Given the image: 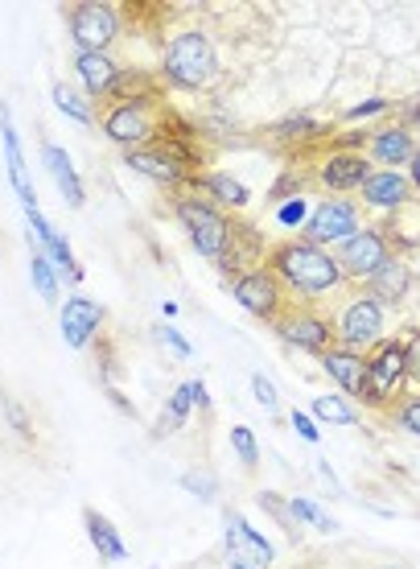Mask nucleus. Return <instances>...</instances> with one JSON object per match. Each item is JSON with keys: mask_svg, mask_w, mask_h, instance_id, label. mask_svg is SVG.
<instances>
[{"mask_svg": "<svg viewBox=\"0 0 420 569\" xmlns=\"http://www.w3.org/2000/svg\"><path fill=\"white\" fill-rule=\"evenodd\" d=\"M289 421H293L297 438H301V441H309V446H318V441H322V426H318V421H313L309 413H301V409H297Z\"/></svg>", "mask_w": 420, "mask_h": 569, "instance_id": "nucleus-44", "label": "nucleus"}, {"mask_svg": "<svg viewBox=\"0 0 420 569\" xmlns=\"http://www.w3.org/2000/svg\"><path fill=\"white\" fill-rule=\"evenodd\" d=\"M376 173L371 157L359 149H330V153L313 166V182L326 190V199H350L367 186V178Z\"/></svg>", "mask_w": 420, "mask_h": 569, "instance_id": "nucleus-11", "label": "nucleus"}, {"mask_svg": "<svg viewBox=\"0 0 420 569\" xmlns=\"http://www.w3.org/2000/svg\"><path fill=\"white\" fill-rule=\"evenodd\" d=\"M50 96H54V108L67 116V120H79V124H96V108H91V100H87V96H79V91H74L70 83H54V91H50Z\"/></svg>", "mask_w": 420, "mask_h": 569, "instance_id": "nucleus-28", "label": "nucleus"}, {"mask_svg": "<svg viewBox=\"0 0 420 569\" xmlns=\"http://www.w3.org/2000/svg\"><path fill=\"white\" fill-rule=\"evenodd\" d=\"M29 272H33V289H38V298H42L46 306H58V284H62V277H58V269L50 264V257H46V252H33Z\"/></svg>", "mask_w": 420, "mask_h": 569, "instance_id": "nucleus-30", "label": "nucleus"}, {"mask_svg": "<svg viewBox=\"0 0 420 569\" xmlns=\"http://www.w3.org/2000/svg\"><path fill=\"white\" fill-rule=\"evenodd\" d=\"M363 228V207L354 199H322L313 202V214L309 223L301 228V240L313 243V248H342L350 236H359Z\"/></svg>", "mask_w": 420, "mask_h": 569, "instance_id": "nucleus-7", "label": "nucleus"}, {"mask_svg": "<svg viewBox=\"0 0 420 569\" xmlns=\"http://www.w3.org/2000/svg\"><path fill=\"white\" fill-rule=\"evenodd\" d=\"M313 470H318V479H322L330 491H338V479H334V470H330V462H326V458H318V462H313Z\"/></svg>", "mask_w": 420, "mask_h": 569, "instance_id": "nucleus-47", "label": "nucleus"}, {"mask_svg": "<svg viewBox=\"0 0 420 569\" xmlns=\"http://www.w3.org/2000/svg\"><path fill=\"white\" fill-rule=\"evenodd\" d=\"M301 190H306V173H301V170H289L284 178H280V182H272V190H268V202L277 207V202H284V199H297Z\"/></svg>", "mask_w": 420, "mask_h": 569, "instance_id": "nucleus-39", "label": "nucleus"}, {"mask_svg": "<svg viewBox=\"0 0 420 569\" xmlns=\"http://www.w3.org/2000/svg\"><path fill=\"white\" fill-rule=\"evenodd\" d=\"M166 112L169 108L157 91L153 96H124V100H112L108 108H103L99 124H103V137H108L120 153H132V149L153 144Z\"/></svg>", "mask_w": 420, "mask_h": 569, "instance_id": "nucleus-3", "label": "nucleus"}, {"mask_svg": "<svg viewBox=\"0 0 420 569\" xmlns=\"http://www.w3.org/2000/svg\"><path fill=\"white\" fill-rule=\"evenodd\" d=\"M124 33V17L116 4H74L70 9V38H74V54H108L112 42Z\"/></svg>", "mask_w": 420, "mask_h": 569, "instance_id": "nucleus-9", "label": "nucleus"}, {"mask_svg": "<svg viewBox=\"0 0 420 569\" xmlns=\"http://www.w3.org/2000/svg\"><path fill=\"white\" fill-rule=\"evenodd\" d=\"M379 569H400V566H379Z\"/></svg>", "mask_w": 420, "mask_h": 569, "instance_id": "nucleus-50", "label": "nucleus"}, {"mask_svg": "<svg viewBox=\"0 0 420 569\" xmlns=\"http://www.w3.org/2000/svg\"><path fill=\"white\" fill-rule=\"evenodd\" d=\"M268 248H272V243H268L264 236L248 223V219H239L236 214V219H231V240H227V252H223V260H219V272L236 281L239 272L260 269V264H264Z\"/></svg>", "mask_w": 420, "mask_h": 569, "instance_id": "nucleus-15", "label": "nucleus"}, {"mask_svg": "<svg viewBox=\"0 0 420 569\" xmlns=\"http://www.w3.org/2000/svg\"><path fill=\"white\" fill-rule=\"evenodd\" d=\"M408 182H412V190H420V149L412 153V161H408Z\"/></svg>", "mask_w": 420, "mask_h": 569, "instance_id": "nucleus-48", "label": "nucleus"}, {"mask_svg": "<svg viewBox=\"0 0 420 569\" xmlns=\"http://www.w3.org/2000/svg\"><path fill=\"white\" fill-rule=\"evenodd\" d=\"M264 269L277 277L280 289H284V298L293 301V306L334 298V293H342V289L350 284L342 264L334 260V252L313 248V243H306V240L272 243L264 257Z\"/></svg>", "mask_w": 420, "mask_h": 569, "instance_id": "nucleus-1", "label": "nucleus"}, {"mask_svg": "<svg viewBox=\"0 0 420 569\" xmlns=\"http://www.w3.org/2000/svg\"><path fill=\"white\" fill-rule=\"evenodd\" d=\"M42 161H46L50 182H54L58 194H62V202H67V207H83L87 190H83V182H79V170H74V161H70L67 149H58V144L42 141Z\"/></svg>", "mask_w": 420, "mask_h": 569, "instance_id": "nucleus-25", "label": "nucleus"}, {"mask_svg": "<svg viewBox=\"0 0 420 569\" xmlns=\"http://www.w3.org/2000/svg\"><path fill=\"white\" fill-rule=\"evenodd\" d=\"M412 284H417V277H412V269H408L404 257H392L388 264H379L371 277H367V293L376 301H383L388 310L392 306H400V301H408V293H412Z\"/></svg>", "mask_w": 420, "mask_h": 569, "instance_id": "nucleus-23", "label": "nucleus"}, {"mask_svg": "<svg viewBox=\"0 0 420 569\" xmlns=\"http://www.w3.org/2000/svg\"><path fill=\"white\" fill-rule=\"evenodd\" d=\"M190 392H194V409L198 413H210V392L198 380H190Z\"/></svg>", "mask_w": 420, "mask_h": 569, "instance_id": "nucleus-46", "label": "nucleus"}, {"mask_svg": "<svg viewBox=\"0 0 420 569\" xmlns=\"http://www.w3.org/2000/svg\"><path fill=\"white\" fill-rule=\"evenodd\" d=\"M178 487H182V491H190V496H198V499H214L219 496V483H214V479H207V475H198V470H186L182 479H178Z\"/></svg>", "mask_w": 420, "mask_h": 569, "instance_id": "nucleus-41", "label": "nucleus"}, {"mask_svg": "<svg viewBox=\"0 0 420 569\" xmlns=\"http://www.w3.org/2000/svg\"><path fill=\"white\" fill-rule=\"evenodd\" d=\"M252 397L260 400V409H264L268 417H280V409H284V400H280L277 385L268 380L264 371H256V376H252Z\"/></svg>", "mask_w": 420, "mask_h": 569, "instance_id": "nucleus-37", "label": "nucleus"}, {"mask_svg": "<svg viewBox=\"0 0 420 569\" xmlns=\"http://www.w3.org/2000/svg\"><path fill=\"white\" fill-rule=\"evenodd\" d=\"M231 450L239 455L243 470H256V467H260V441H256V433L248 426H236V429H231Z\"/></svg>", "mask_w": 420, "mask_h": 569, "instance_id": "nucleus-36", "label": "nucleus"}, {"mask_svg": "<svg viewBox=\"0 0 420 569\" xmlns=\"http://www.w3.org/2000/svg\"><path fill=\"white\" fill-rule=\"evenodd\" d=\"M124 71L112 54H74V74H79V87H83L87 100H120L124 96Z\"/></svg>", "mask_w": 420, "mask_h": 569, "instance_id": "nucleus-14", "label": "nucleus"}, {"mask_svg": "<svg viewBox=\"0 0 420 569\" xmlns=\"http://www.w3.org/2000/svg\"><path fill=\"white\" fill-rule=\"evenodd\" d=\"M388 417H392L396 429H404V433H412V438H420V392L417 397H400L388 409Z\"/></svg>", "mask_w": 420, "mask_h": 569, "instance_id": "nucleus-35", "label": "nucleus"}, {"mask_svg": "<svg viewBox=\"0 0 420 569\" xmlns=\"http://www.w3.org/2000/svg\"><path fill=\"white\" fill-rule=\"evenodd\" d=\"M153 335H157V342H161L166 351H173L178 359H190V356H194V347H190V342L182 339V330H178V327H169V322H161V327H157Z\"/></svg>", "mask_w": 420, "mask_h": 569, "instance_id": "nucleus-40", "label": "nucleus"}, {"mask_svg": "<svg viewBox=\"0 0 420 569\" xmlns=\"http://www.w3.org/2000/svg\"><path fill=\"white\" fill-rule=\"evenodd\" d=\"M313 421L318 426H359L363 421V413H359V400L342 397V392H330V397H318L313 400Z\"/></svg>", "mask_w": 420, "mask_h": 569, "instance_id": "nucleus-27", "label": "nucleus"}, {"mask_svg": "<svg viewBox=\"0 0 420 569\" xmlns=\"http://www.w3.org/2000/svg\"><path fill=\"white\" fill-rule=\"evenodd\" d=\"M169 211H173V219H178L182 231L190 236L198 257L214 260V264L223 260L227 240H231V219H236V214H227L223 207H214L210 199H202L198 190L173 194V199H169Z\"/></svg>", "mask_w": 420, "mask_h": 569, "instance_id": "nucleus-4", "label": "nucleus"}, {"mask_svg": "<svg viewBox=\"0 0 420 569\" xmlns=\"http://www.w3.org/2000/svg\"><path fill=\"white\" fill-rule=\"evenodd\" d=\"M404 388H408L404 335H388V339L367 356V385H363L359 405H363V409H376V413H388L396 400L404 397Z\"/></svg>", "mask_w": 420, "mask_h": 569, "instance_id": "nucleus-5", "label": "nucleus"}, {"mask_svg": "<svg viewBox=\"0 0 420 569\" xmlns=\"http://www.w3.org/2000/svg\"><path fill=\"white\" fill-rule=\"evenodd\" d=\"M46 257H50V264L58 269V277L67 284H79L83 281V269H79V260H74V252H70V243L62 231H54L50 240H46Z\"/></svg>", "mask_w": 420, "mask_h": 569, "instance_id": "nucleus-29", "label": "nucleus"}, {"mask_svg": "<svg viewBox=\"0 0 420 569\" xmlns=\"http://www.w3.org/2000/svg\"><path fill=\"white\" fill-rule=\"evenodd\" d=\"M0 405H4V421L17 429V438L21 441H33V426H29V417H26V409L17 405L13 397H0Z\"/></svg>", "mask_w": 420, "mask_h": 569, "instance_id": "nucleus-42", "label": "nucleus"}, {"mask_svg": "<svg viewBox=\"0 0 420 569\" xmlns=\"http://www.w3.org/2000/svg\"><path fill=\"white\" fill-rule=\"evenodd\" d=\"M392 112V100L388 96H371V100L354 103V108H347L342 112V124H359V120H376V116H388Z\"/></svg>", "mask_w": 420, "mask_h": 569, "instance_id": "nucleus-38", "label": "nucleus"}, {"mask_svg": "<svg viewBox=\"0 0 420 569\" xmlns=\"http://www.w3.org/2000/svg\"><path fill=\"white\" fill-rule=\"evenodd\" d=\"M83 525H87V537H91V549L99 553V561H128L124 537H120V528H116L108 516L96 512V508H87Z\"/></svg>", "mask_w": 420, "mask_h": 569, "instance_id": "nucleus-26", "label": "nucleus"}, {"mask_svg": "<svg viewBox=\"0 0 420 569\" xmlns=\"http://www.w3.org/2000/svg\"><path fill=\"white\" fill-rule=\"evenodd\" d=\"M367 157H371V166H379V170H400V166H408L412 161V153H417L420 144L417 137L408 129H400V124H383V129L367 132Z\"/></svg>", "mask_w": 420, "mask_h": 569, "instance_id": "nucleus-19", "label": "nucleus"}, {"mask_svg": "<svg viewBox=\"0 0 420 569\" xmlns=\"http://www.w3.org/2000/svg\"><path fill=\"white\" fill-rule=\"evenodd\" d=\"M272 335L284 339L289 347H297V351L318 356V359H322L330 347H338L334 322H330L322 310H313V306H293V301H289V310L272 322Z\"/></svg>", "mask_w": 420, "mask_h": 569, "instance_id": "nucleus-8", "label": "nucleus"}, {"mask_svg": "<svg viewBox=\"0 0 420 569\" xmlns=\"http://www.w3.org/2000/svg\"><path fill=\"white\" fill-rule=\"evenodd\" d=\"M223 532H227V553H231V561H239V566L268 569L277 561V549L268 545V537H260L239 512L223 516Z\"/></svg>", "mask_w": 420, "mask_h": 569, "instance_id": "nucleus-17", "label": "nucleus"}, {"mask_svg": "<svg viewBox=\"0 0 420 569\" xmlns=\"http://www.w3.org/2000/svg\"><path fill=\"white\" fill-rule=\"evenodd\" d=\"M161 79L173 91H202L219 79V50L202 29H182L173 33L161 50Z\"/></svg>", "mask_w": 420, "mask_h": 569, "instance_id": "nucleus-2", "label": "nucleus"}, {"mask_svg": "<svg viewBox=\"0 0 420 569\" xmlns=\"http://www.w3.org/2000/svg\"><path fill=\"white\" fill-rule=\"evenodd\" d=\"M268 137H272V144H280V149H309V144H318L322 137H330V124H322L318 116H309V112H293V116H284V120H277V124L268 129Z\"/></svg>", "mask_w": 420, "mask_h": 569, "instance_id": "nucleus-24", "label": "nucleus"}, {"mask_svg": "<svg viewBox=\"0 0 420 569\" xmlns=\"http://www.w3.org/2000/svg\"><path fill=\"white\" fill-rule=\"evenodd\" d=\"M227 569H252V566H239V561H231V566H227Z\"/></svg>", "mask_w": 420, "mask_h": 569, "instance_id": "nucleus-49", "label": "nucleus"}, {"mask_svg": "<svg viewBox=\"0 0 420 569\" xmlns=\"http://www.w3.org/2000/svg\"><path fill=\"white\" fill-rule=\"evenodd\" d=\"M404 347H408V380L420 388V327H404Z\"/></svg>", "mask_w": 420, "mask_h": 569, "instance_id": "nucleus-43", "label": "nucleus"}, {"mask_svg": "<svg viewBox=\"0 0 420 569\" xmlns=\"http://www.w3.org/2000/svg\"><path fill=\"white\" fill-rule=\"evenodd\" d=\"M103 322H108V310H103V301L83 298V293H74V298L62 301V313H58L62 339H67V347H74V351L91 347V339H96V330L103 327Z\"/></svg>", "mask_w": 420, "mask_h": 569, "instance_id": "nucleus-16", "label": "nucleus"}, {"mask_svg": "<svg viewBox=\"0 0 420 569\" xmlns=\"http://www.w3.org/2000/svg\"><path fill=\"white\" fill-rule=\"evenodd\" d=\"M190 190H198V194H202V199H210L214 207H223L227 214L243 211V207L252 202V190L239 182L236 173H227V170H202Z\"/></svg>", "mask_w": 420, "mask_h": 569, "instance_id": "nucleus-22", "label": "nucleus"}, {"mask_svg": "<svg viewBox=\"0 0 420 569\" xmlns=\"http://www.w3.org/2000/svg\"><path fill=\"white\" fill-rule=\"evenodd\" d=\"M124 166L128 170H137L140 178H149V182H157L161 190H169V194H182L186 186H194V173L186 170L178 157L169 153L166 144H144V149H132V153H124Z\"/></svg>", "mask_w": 420, "mask_h": 569, "instance_id": "nucleus-13", "label": "nucleus"}, {"mask_svg": "<svg viewBox=\"0 0 420 569\" xmlns=\"http://www.w3.org/2000/svg\"><path fill=\"white\" fill-rule=\"evenodd\" d=\"M392 257H400L392 243V231L388 228H359V236H350L342 248L334 252V260L342 264V272H347V281L354 284H367V277L379 269V264H388Z\"/></svg>", "mask_w": 420, "mask_h": 569, "instance_id": "nucleus-10", "label": "nucleus"}, {"mask_svg": "<svg viewBox=\"0 0 420 569\" xmlns=\"http://www.w3.org/2000/svg\"><path fill=\"white\" fill-rule=\"evenodd\" d=\"M412 182H408V173L400 170H376L367 178V186L359 190V199H363L367 211H383V214H396L404 211L408 202H412Z\"/></svg>", "mask_w": 420, "mask_h": 569, "instance_id": "nucleus-18", "label": "nucleus"}, {"mask_svg": "<svg viewBox=\"0 0 420 569\" xmlns=\"http://www.w3.org/2000/svg\"><path fill=\"white\" fill-rule=\"evenodd\" d=\"M334 330H338V347L359 351V356H371L379 342L388 339V306L376 301L363 289V293H354V298L342 306Z\"/></svg>", "mask_w": 420, "mask_h": 569, "instance_id": "nucleus-6", "label": "nucleus"}, {"mask_svg": "<svg viewBox=\"0 0 420 569\" xmlns=\"http://www.w3.org/2000/svg\"><path fill=\"white\" fill-rule=\"evenodd\" d=\"M256 503H260V512L280 520V528H284L289 537H297V516H293V508H289V499H280L277 491H256Z\"/></svg>", "mask_w": 420, "mask_h": 569, "instance_id": "nucleus-34", "label": "nucleus"}, {"mask_svg": "<svg viewBox=\"0 0 420 569\" xmlns=\"http://www.w3.org/2000/svg\"><path fill=\"white\" fill-rule=\"evenodd\" d=\"M322 371L330 376V385L342 392V397L359 400L367 385V356L359 351H347V347H330L322 356Z\"/></svg>", "mask_w": 420, "mask_h": 569, "instance_id": "nucleus-21", "label": "nucleus"}, {"mask_svg": "<svg viewBox=\"0 0 420 569\" xmlns=\"http://www.w3.org/2000/svg\"><path fill=\"white\" fill-rule=\"evenodd\" d=\"M190 413H194V392H190V385H178L173 392H169V400H166V417H161V429H182L186 421H190Z\"/></svg>", "mask_w": 420, "mask_h": 569, "instance_id": "nucleus-32", "label": "nucleus"}, {"mask_svg": "<svg viewBox=\"0 0 420 569\" xmlns=\"http://www.w3.org/2000/svg\"><path fill=\"white\" fill-rule=\"evenodd\" d=\"M400 129H408L412 137H417V129H420V100L417 103H404V108H400Z\"/></svg>", "mask_w": 420, "mask_h": 569, "instance_id": "nucleus-45", "label": "nucleus"}, {"mask_svg": "<svg viewBox=\"0 0 420 569\" xmlns=\"http://www.w3.org/2000/svg\"><path fill=\"white\" fill-rule=\"evenodd\" d=\"M277 211V223L284 231H301L309 223V214H313V207H309V199L306 194H297V199H284V202H277L272 207Z\"/></svg>", "mask_w": 420, "mask_h": 569, "instance_id": "nucleus-33", "label": "nucleus"}, {"mask_svg": "<svg viewBox=\"0 0 420 569\" xmlns=\"http://www.w3.org/2000/svg\"><path fill=\"white\" fill-rule=\"evenodd\" d=\"M289 508H293L297 525H309V528H318V532H338V520L322 512V503H318V499L293 496V499H289Z\"/></svg>", "mask_w": 420, "mask_h": 569, "instance_id": "nucleus-31", "label": "nucleus"}, {"mask_svg": "<svg viewBox=\"0 0 420 569\" xmlns=\"http://www.w3.org/2000/svg\"><path fill=\"white\" fill-rule=\"evenodd\" d=\"M231 298L243 306V313H252V318H260V322H268V327L289 310L284 289H280V281L264 269V264H260V269L239 272L236 281H231Z\"/></svg>", "mask_w": 420, "mask_h": 569, "instance_id": "nucleus-12", "label": "nucleus"}, {"mask_svg": "<svg viewBox=\"0 0 420 569\" xmlns=\"http://www.w3.org/2000/svg\"><path fill=\"white\" fill-rule=\"evenodd\" d=\"M0 141H4V166H9V182H13V194L21 199L26 211H38V190H33V178H29L26 153H21V137L13 129V116L9 108H0Z\"/></svg>", "mask_w": 420, "mask_h": 569, "instance_id": "nucleus-20", "label": "nucleus"}]
</instances>
